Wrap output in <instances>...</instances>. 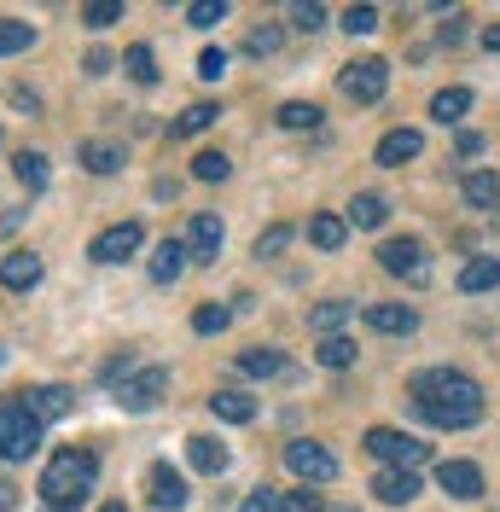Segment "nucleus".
Here are the masks:
<instances>
[{
    "label": "nucleus",
    "mask_w": 500,
    "mask_h": 512,
    "mask_svg": "<svg viewBox=\"0 0 500 512\" xmlns=\"http://www.w3.org/2000/svg\"><path fill=\"white\" fill-rule=\"evenodd\" d=\"M413 408L419 419H431L442 431H466L483 419V384L460 373V367H425V373H413Z\"/></svg>",
    "instance_id": "nucleus-1"
},
{
    "label": "nucleus",
    "mask_w": 500,
    "mask_h": 512,
    "mask_svg": "<svg viewBox=\"0 0 500 512\" xmlns=\"http://www.w3.org/2000/svg\"><path fill=\"white\" fill-rule=\"evenodd\" d=\"M94 478H99V460L88 448H59L53 460H47V472H41V501L53 512H76L88 495H94Z\"/></svg>",
    "instance_id": "nucleus-2"
},
{
    "label": "nucleus",
    "mask_w": 500,
    "mask_h": 512,
    "mask_svg": "<svg viewBox=\"0 0 500 512\" xmlns=\"http://www.w3.org/2000/svg\"><path fill=\"white\" fill-rule=\"evenodd\" d=\"M41 419L24 408V396H12V402H0V460L6 466H18V460H30L35 448H41Z\"/></svg>",
    "instance_id": "nucleus-3"
},
{
    "label": "nucleus",
    "mask_w": 500,
    "mask_h": 512,
    "mask_svg": "<svg viewBox=\"0 0 500 512\" xmlns=\"http://www.w3.org/2000/svg\"><path fill=\"white\" fill-rule=\"evenodd\" d=\"M361 448H367L373 460H384V466H396V472H413V466L431 460V443H419V437H407V431H390V425H373V431L361 437Z\"/></svg>",
    "instance_id": "nucleus-4"
},
{
    "label": "nucleus",
    "mask_w": 500,
    "mask_h": 512,
    "mask_svg": "<svg viewBox=\"0 0 500 512\" xmlns=\"http://www.w3.org/2000/svg\"><path fill=\"white\" fill-rule=\"evenodd\" d=\"M285 472L291 478H303L314 489V483H332L338 478V454L326 443H309V437H297V443H285Z\"/></svg>",
    "instance_id": "nucleus-5"
},
{
    "label": "nucleus",
    "mask_w": 500,
    "mask_h": 512,
    "mask_svg": "<svg viewBox=\"0 0 500 512\" xmlns=\"http://www.w3.org/2000/svg\"><path fill=\"white\" fill-rule=\"evenodd\" d=\"M163 396H169V367H134V373L117 384V402H123V414H152Z\"/></svg>",
    "instance_id": "nucleus-6"
},
{
    "label": "nucleus",
    "mask_w": 500,
    "mask_h": 512,
    "mask_svg": "<svg viewBox=\"0 0 500 512\" xmlns=\"http://www.w3.org/2000/svg\"><path fill=\"white\" fill-rule=\"evenodd\" d=\"M378 268L396 274V280H407V286H425V280H431V256H425L419 239H384V245H378Z\"/></svg>",
    "instance_id": "nucleus-7"
},
{
    "label": "nucleus",
    "mask_w": 500,
    "mask_h": 512,
    "mask_svg": "<svg viewBox=\"0 0 500 512\" xmlns=\"http://www.w3.org/2000/svg\"><path fill=\"white\" fill-rule=\"evenodd\" d=\"M338 88H344L355 105H373V99H384V88H390V64H384V59H355V64H344Z\"/></svg>",
    "instance_id": "nucleus-8"
},
{
    "label": "nucleus",
    "mask_w": 500,
    "mask_h": 512,
    "mask_svg": "<svg viewBox=\"0 0 500 512\" xmlns=\"http://www.w3.org/2000/svg\"><path fill=\"white\" fill-rule=\"evenodd\" d=\"M140 239H146V227H140V222H117V227H105V233H94L88 256L111 268V262H128V256L140 251Z\"/></svg>",
    "instance_id": "nucleus-9"
},
{
    "label": "nucleus",
    "mask_w": 500,
    "mask_h": 512,
    "mask_svg": "<svg viewBox=\"0 0 500 512\" xmlns=\"http://www.w3.org/2000/svg\"><path fill=\"white\" fill-rule=\"evenodd\" d=\"M146 501L157 512H181L187 507V478L169 466V460H152V472H146Z\"/></svg>",
    "instance_id": "nucleus-10"
},
{
    "label": "nucleus",
    "mask_w": 500,
    "mask_h": 512,
    "mask_svg": "<svg viewBox=\"0 0 500 512\" xmlns=\"http://www.w3.org/2000/svg\"><path fill=\"white\" fill-rule=\"evenodd\" d=\"M419 152H425V134H419V128H390L373 146V163L378 169H402V163H413Z\"/></svg>",
    "instance_id": "nucleus-11"
},
{
    "label": "nucleus",
    "mask_w": 500,
    "mask_h": 512,
    "mask_svg": "<svg viewBox=\"0 0 500 512\" xmlns=\"http://www.w3.org/2000/svg\"><path fill=\"white\" fill-rule=\"evenodd\" d=\"M221 239H227V227H221V216H210V210L187 222V256H192V262H216Z\"/></svg>",
    "instance_id": "nucleus-12"
},
{
    "label": "nucleus",
    "mask_w": 500,
    "mask_h": 512,
    "mask_svg": "<svg viewBox=\"0 0 500 512\" xmlns=\"http://www.w3.org/2000/svg\"><path fill=\"white\" fill-rule=\"evenodd\" d=\"M367 326L384 332V338H407L419 326V309L413 303H367Z\"/></svg>",
    "instance_id": "nucleus-13"
},
{
    "label": "nucleus",
    "mask_w": 500,
    "mask_h": 512,
    "mask_svg": "<svg viewBox=\"0 0 500 512\" xmlns=\"http://www.w3.org/2000/svg\"><path fill=\"white\" fill-rule=\"evenodd\" d=\"M18 396H24V408H30L41 425H53V419H64L76 408V396H70L64 384H41V390H18Z\"/></svg>",
    "instance_id": "nucleus-14"
},
{
    "label": "nucleus",
    "mask_w": 500,
    "mask_h": 512,
    "mask_svg": "<svg viewBox=\"0 0 500 512\" xmlns=\"http://www.w3.org/2000/svg\"><path fill=\"white\" fill-rule=\"evenodd\" d=\"M0 286L6 291H35L41 286V256L35 251H6L0 256Z\"/></svg>",
    "instance_id": "nucleus-15"
},
{
    "label": "nucleus",
    "mask_w": 500,
    "mask_h": 512,
    "mask_svg": "<svg viewBox=\"0 0 500 512\" xmlns=\"http://www.w3.org/2000/svg\"><path fill=\"white\" fill-rule=\"evenodd\" d=\"M419 489H425L419 472H396V466H384V472L373 478V495L384 501V507H407V501H419Z\"/></svg>",
    "instance_id": "nucleus-16"
},
{
    "label": "nucleus",
    "mask_w": 500,
    "mask_h": 512,
    "mask_svg": "<svg viewBox=\"0 0 500 512\" xmlns=\"http://www.w3.org/2000/svg\"><path fill=\"white\" fill-rule=\"evenodd\" d=\"M437 483L454 495V501H477V495H483V472H477L471 460H442V466H437Z\"/></svg>",
    "instance_id": "nucleus-17"
},
{
    "label": "nucleus",
    "mask_w": 500,
    "mask_h": 512,
    "mask_svg": "<svg viewBox=\"0 0 500 512\" xmlns=\"http://www.w3.org/2000/svg\"><path fill=\"white\" fill-rule=\"evenodd\" d=\"M349 320H355V303L332 297V303H314L309 309V332H320V338H344Z\"/></svg>",
    "instance_id": "nucleus-18"
},
{
    "label": "nucleus",
    "mask_w": 500,
    "mask_h": 512,
    "mask_svg": "<svg viewBox=\"0 0 500 512\" xmlns=\"http://www.w3.org/2000/svg\"><path fill=\"white\" fill-rule=\"evenodd\" d=\"M187 239H163V245H157V256H152V280L157 286H175V280H181V274H187Z\"/></svg>",
    "instance_id": "nucleus-19"
},
{
    "label": "nucleus",
    "mask_w": 500,
    "mask_h": 512,
    "mask_svg": "<svg viewBox=\"0 0 500 512\" xmlns=\"http://www.w3.org/2000/svg\"><path fill=\"white\" fill-rule=\"evenodd\" d=\"M187 460H192V472L221 478V472H227V443H221V437H187Z\"/></svg>",
    "instance_id": "nucleus-20"
},
{
    "label": "nucleus",
    "mask_w": 500,
    "mask_h": 512,
    "mask_svg": "<svg viewBox=\"0 0 500 512\" xmlns=\"http://www.w3.org/2000/svg\"><path fill=\"white\" fill-rule=\"evenodd\" d=\"M349 239V222L338 216V210H320V216H309V245L314 251H338Z\"/></svg>",
    "instance_id": "nucleus-21"
},
{
    "label": "nucleus",
    "mask_w": 500,
    "mask_h": 512,
    "mask_svg": "<svg viewBox=\"0 0 500 512\" xmlns=\"http://www.w3.org/2000/svg\"><path fill=\"white\" fill-rule=\"evenodd\" d=\"M210 414L227 419V425H250L256 419V396H245V390H216L210 396Z\"/></svg>",
    "instance_id": "nucleus-22"
},
{
    "label": "nucleus",
    "mask_w": 500,
    "mask_h": 512,
    "mask_svg": "<svg viewBox=\"0 0 500 512\" xmlns=\"http://www.w3.org/2000/svg\"><path fill=\"white\" fill-rule=\"evenodd\" d=\"M239 373H250V379H280V373H285V355L274 350V344H256V350L239 355Z\"/></svg>",
    "instance_id": "nucleus-23"
},
{
    "label": "nucleus",
    "mask_w": 500,
    "mask_h": 512,
    "mask_svg": "<svg viewBox=\"0 0 500 512\" xmlns=\"http://www.w3.org/2000/svg\"><path fill=\"white\" fill-rule=\"evenodd\" d=\"M500 286V256H471L460 268V291H495Z\"/></svg>",
    "instance_id": "nucleus-24"
},
{
    "label": "nucleus",
    "mask_w": 500,
    "mask_h": 512,
    "mask_svg": "<svg viewBox=\"0 0 500 512\" xmlns=\"http://www.w3.org/2000/svg\"><path fill=\"white\" fill-rule=\"evenodd\" d=\"M460 192H466L471 210H495V204H500V175H489V169H471Z\"/></svg>",
    "instance_id": "nucleus-25"
},
{
    "label": "nucleus",
    "mask_w": 500,
    "mask_h": 512,
    "mask_svg": "<svg viewBox=\"0 0 500 512\" xmlns=\"http://www.w3.org/2000/svg\"><path fill=\"white\" fill-rule=\"evenodd\" d=\"M349 222H355V227H384V222H390V198H384V192H355Z\"/></svg>",
    "instance_id": "nucleus-26"
},
{
    "label": "nucleus",
    "mask_w": 500,
    "mask_h": 512,
    "mask_svg": "<svg viewBox=\"0 0 500 512\" xmlns=\"http://www.w3.org/2000/svg\"><path fill=\"white\" fill-rule=\"evenodd\" d=\"M216 117H221V105H210V99H198V105H187V111H181V117L169 123V134H175V140H187V134H204V128L216 123Z\"/></svg>",
    "instance_id": "nucleus-27"
},
{
    "label": "nucleus",
    "mask_w": 500,
    "mask_h": 512,
    "mask_svg": "<svg viewBox=\"0 0 500 512\" xmlns=\"http://www.w3.org/2000/svg\"><path fill=\"white\" fill-rule=\"evenodd\" d=\"M355 338H320V350H314V361L326 367V373H344V367H355Z\"/></svg>",
    "instance_id": "nucleus-28"
},
{
    "label": "nucleus",
    "mask_w": 500,
    "mask_h": 512,
    "mask_svg": "<svg viewBox=\"0 0 500 512\" xmlns=\"http://www.w3.org/2000/svg\"><path fill=\"white\" fill-rule=\"evenodd\" d=\"M466 111H471V88H442V94L431 99V117H437L442 128H448V123H460Z\"/></svg>",
    "instance_id": "nucleus-29"
},
{
    "label": "nucleus",
    "mask_w": 500,
    "mask_h": 512,
    "mask_svg": "<svg viewBox=\"0 0 500 512\" xmlns=\"http://www.w3.org/2000/svg\"><path fill=\"white\" fill-rule=\"evenodd\" d=\"M117 163H123V146H111V140H88L82 146V169L88 175H111Z\"/></svg>",
    "instance_id": "nucleus-30"
},
{
    "label": "nucleus",
    "mask_w": 500,
    "mask_h": 512,
    "mask_svg": "<svg viewBox=\"0 0 500 512\" xmlns=\"http://www.w3.org/2000/svg\"><path fill=\"white\" fill-rule=\"evenodd\" d=\"M291 239H297V227H291V222H274L268 233H256V245H250V256H256V262H274V256H280L285 245H291Z\"/></svg>",
    "instance_id": "nucleus-31"
},
{
    "label": "nucleus",
    "mask_w": 500,
    "mask_h": 512,
    "mask_svg": "<svg viewBox=\"0 0 500 512\" xmlns=\"http://www.w3.org/2000/svg\"><path fill=\"white\" fill-rule=\"evenodd\" d=\"M30 41H35V24H24V18H0V59L30 53Z\"/></svg>",
    "instance_id": "nucleus-32"
},
{
    "label": "nucleus",
    "mask_w": 500,
    "mask_h": 512,
    "mask_svg": "<svg viewBox=\"0 0 500 512\" xmlns=\"http://www.w3.org/2000/svg\"><path fill=\"white\" fill-rule=\"evenodd\" d=\"M123 70L134 76V82H146V88H152V82H157V53L146 47V41H134V47L123 53Z\"/></svg>",
    "instance_id": "nucleus-33"
},
{
    "label": "nucleus",
    "mask_w": 500,
    "mask_h": 512,
    "mask_svg": "<svg viewBox=\"0 0 500 512\" xmlns=\"http://www.w3.org/2000/svg\"><path fill=\"white\" fill-rule=\"evenodd\" d=\"M320 117H326V111H320L314 99H285L280 105V128H320Z\"/></svg>",
    "instance_id": "nucleus-34"
},
{
    "label": "nucleus",
    "mask_w": 500,
    "mask_h": 512,
    "mask_svg": "<svg viewBox=\"0 0 500 512\" xmlns=\"http://www.w3.org/2000/svg\"><path fill=\"white\" fill-rule=\"evenodd\" d=\"M12 175H18L30 192H41L47 187V158H41V152H18V158H12Z\"/></svg>",
    "instance_id": "nucleus-35"
},
{
    "label": "nucleus",
    "mask_w": 500,
    "mask_h": 512,
    "mask_svg": "<svg viewBox=\"0 0 500 512\" xmlns=\"http://www.w3.org/2000/svg\"><path fill=\"white\" fill-rule=\"evenodd\" d=\"M82 24H88V30H111V24H123V0H88V6H82Z\"/></svg>",
    "instance_id": "nucleus-36"
},
{
    "label": "nucleus",
    "mask_w": 500,
    "mask_h": 512,
    "mask_svg": "<svg viewBox=\"0 0 500 512\" xmlns=\"http://www.w3.org/2000/svg\"><path fill=\"white\" fill-rule=\"evenodd\" d=\"M233 175V158L227 152H198L192 158V181H227Z\"/></svg>",
    "instance_id": "nucleus-37"
},
{
    "label": "nucleus",
    "mask_w": 500,
    "mask_h": 512,
    "mask_svg": "<svg viewBox=\"0 0 500 512\" xmlns=\"http://www.w3.org/2000/svg\"><path fill=\"white\" fill-rule=\"evenodd\" d=\"M227 320H233V309H221V303H204V309L192 315V332H198V338H216V332H227Z\"/></svg>",
    "instance_id": "nucleus-38"
},
{
    "label": "nucleus",
    "mask_w": 500,
    "mask_h": 512,
    "mask_svg": "<svg viewBox=\"0 0 500 512\" xmlns=\"http://www.w3.org/2000/svg\"><path fill=\"white\" fill-rule=\"evenodd\" d=\"M221 18H227V0H192V6H187L192 30H216Z\"/></svg>",
    "instance_id": "nucleus-39"
},
{
    "label": "nucleus",
    "mask_w": 500,
    "mask_h": 512,
    "mask_svg": "<svg viewBox=\"0 0 500 512\" xmlns=\"http://www.w3.org/2000/svg\"><path fill=\"white\" fill-rule=\"evenodd\" d=\"M280 41H285V35L274 30V24H262V30L245 35V53H250V59H268V53H280Z\"/></svg>",
    "instance_id": "nucleus-40"
},
{
    "label": "nucleus",
    "mask_w": 500,
    "mask_h": 512,
    "mask_svg": "<svg viewBox=\"0 0 500 512\" xmlns=\"http://www.w3.org/2000/svg\"><path fill=\"white\" fill-rule=\"evenodd\" d=\"M280 512H326V507H320V489L303 483V489H285L280 495Z\"/></svg>",
    "instance_id": "nucleus-41"
},
{
    "label": "nucleus",
    "mask_w": 500,
    "mask_h": 512,
    "mask_svg": "<svg viewBox=\"0 0 500 512\" xmlns=\"http://www.w3.org/2000/svg\"><path fill=\"white\" fill-rule=\"evenodd\" d=\"M344 30L349 35H373L378 30V6H349V12H344Z\"/></svg>",
    "instance_id": "nucleus-42"
},
{
    "label": "nucleus",
    "mask_w": 500,
    "mask_h": 512,
    "mask_svg": "<svg viewBox=\"0 0 500 512\" xmlns=\"http://www.w3.org/2000/svg\"><path fill=\"white\" fill-rule=\"evenodd\" d=\"M291 24H297L303 35H314L320 24H326V6H314V0H309V6H291Z\"/></svg>",
    "instance_id": "nucleus-43"
},
{
    "label": "nucleus",
    "mask_w": 500,
    "mask_h": 512,
    "mask_svg": "<svg viewBox=\"0 0 500 512\" xmlns=\"http://www.w3.org/2000/svg\"><path fill=\"white\" fill-rule=\"evenodd\" d=\"M198 76H204V82H221V76H227V53H221V47L198 53Z\"/></svg>",
    "instance_id": "nucleus-44"
},
{
    "label": "nucleus",
    "mask_w": 500,
    "mask_h": 512,
    "mask_svg": "<svg viewBox=\"0 0 500 512\" xmlns=\"http://www.w3.org/2000/svg\"><path fill=\"white\" fill-rule=\"evenodd\" d=\"M239 512H280V495L274 489H250L245 501H239Z\"/></svg>",
    "instance_id": "nucleus-45"
},
{
    "label": "nucleus",
    "mask_w": 500,
    "mask_h": 512,
    "mask_svg": "<svg viewBox=\"0 0 500 512\" xmlns=\"http://www.w3.org/2000/svg\"><path fill=\"white\" fill-rule=\"evenodd\" d=\"M460 35H466V18H460V12H454V18H448V24H442V47H454V41H460Z\"/></svg>",
    "instance_id": "nucleus-46"
},
{
    "label": "nucleus",
    "mask_w": 500,
    "mask_h": 512,
    "mask_svg": "<svg viewBox=\"0 0 500 512\" xmlns=\"http://www.w3.org/2000/svg\"><path fill=\"white\" fill-rule=\"evenodd\" d=\"M477 152H483V134H471L466 128V134H460V158H477Z\"/></svg>",
    "instance_id": "nucleus-47"
},
{
    "label": "nucleus",
    "mask_w": 500,
    "mask_h": 512,
    "mask_svg": "<svg viewBox=\"0 0 500 512\" xmlns=\"http://www.w3.org/2000/svg\"><path fill=\"white\" fill-rule=\"evenodd\" d=\"M111 64H117V59H111V53H88V76H105Z\"/></svg>",
    "instance_id": "nucleus-48"
},
{
    "label": "nucleus",
    "mask_w": 500,
    "mask_h": 512,
    "mask_svg": "<svg viewBox=\"0 0 500 512\" xmlns=\"http://www.w3.org/2000/svg\"><path fill=\"white\" fill-rule=\"evenodd\" d=\"M483 47H489V53H500V24H489V30H483Z\"/></svg>",
    "instance_id": "nucleus-49"
},
{
    "label": "nucleus",
    "mask_w": 500,
    "mask_h": 512,
    "mask_svg": "<svg viewBox=\"0 0 500 512\" xmlns=\"http://www.w3.org/2000/svg\"><path fill=\"white\" fill-rule=\"evenodd\" d=\"M99 512H128V507H123V501H105V507H99Z\"/></svg>",
    "instance_id": "nucleus-50"
},
{
    "label": "nucleus",
    "mask_w": 500,
    "mask_h": 512,
    "mask_svg": "<svg viewBox=\"0 0 500 512\" xmlns=\"http://www.w3.org/2000/svg\"><path fill=\"white\" fill-rule=\"evenodd\" d=\"M0 361H6V350H0Z\"/></svg>",
    "instance_id": "nucleus-51"
},
{
    "label": "nucleus",
    "mask_w": 500,
    "mask_h": 512,
    "mask_svg": "<svg viewBox=\"0 0 500 512\" xmlns=\"http://www.w3.org/2000/svg\"><path fill=\"white\" fill-rule=\"evenodd\" d=\"M344 512H355V507H344Z\"/></svg>",
    "instance_id": "nucleus-52"
}]
</instances>
